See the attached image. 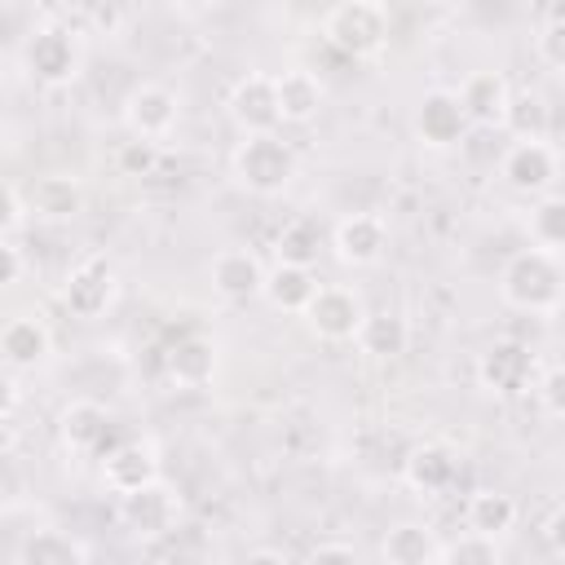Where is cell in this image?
<instances>
[{
  "instance_id": "obj_1",
  "label": "cell",
  "mask_w": 565,
  "mask_h": 565,
  "mask_svg": "<svg viewBox=\"0 0 565 565\" xmlns=\"http://www.w3.org/2000/svg\"><path fill=\"white\" fill-rule=\"evenodd\" d=\"M499 300L516 313H556L565 305V265L556 252L521 247L499 269Z\"/></svg>"
},
{
  "instance_id": "obj_2",
  "label": "cell",
  "mask_w": 565,
  "mask_h": 565,
  "mask_svg": "<svg viewBox=\"0 0 565 565\" xmlns=\"http://www.w3.org/2000/svg\"><path fill=\"white\" fill-rule=\"evenodd\" d=\"M230 177L256 199H278L296 181V150L278 132H243L230 154Z\"/></svg>"
},
{
  "instance_id": "obj_3",
  "label": "cell",
  "mask_w": 565,
  "mask_h": 565,
  "mask_svg": "<svg viewBox=\"0 0 565 565\" xmlns=\"http://www.w3.org/2000/svg\"><path fill=\"white\" fill-rule=\"evenodd\" d=\"M322 40L353 62L380 57L388 49V9L380 0H340L322 18Z\"/></svg>"
},
{
  "instance_id": "obj_4",
  "label": "cell",
  "mask_w": 565,
  "mask_h": 565,
  "mask_svg": "<svg viewBox=\"0 0 565 565\" xmlns=\"http://www.w3.org/2000/svg\"><path fill=\"white\" fill-rule=\"evenodd\" d=\"M22 66H26V75H31L40 88H66V84H75L79 71H84V49H79V40H75L66 26L44 22V26H35V31L26 35V44H22Z\"/></svg>"
},
{
  "instance_id": "obj_5",
  "label": "cell",
  "mask_w": 565,
  "mask_h": 565,
  "mask_svg": "<svg viewBox=\"0 0 565 565\" xmlns=\"http://www.w3.org/2000/svg\"><path fill=\"white\" fill-rule=\"evenodd\" d=\"M472 375L490 397H521L539 384V358L521 340H494L477 353Z\"/></svg>"
},
{
  "instance_id": "obj_6",
  "label": "cell",
  "mask_w": 565,
  "mask_h": 565,
  "mask_svg": "<svg viewBox=\"0 0 565 565\" xmlns=\"http://www.w3.org/2000/svg\"><path fill=\"white\" fill-rule=\"evenodd\" d=\"M119 521H124V530H128L132 539H141V543L168 539V534L177 530V521H181V494H177L163 477H154V481H146V486L119 494Z\"/></svg>"
},
{
  "instance_id": "obj_7",
  "label": "cell",
  "mask_w": 565,
  "mask_h": 565,
  "mask_svg": "<svg viewBox=\"0 0 565 565\" xmlns=\"http://www.w3.org/2000/svg\"><path fill=\"white\" fill-rule=\"evenodd\" d=\"M300 318H305V327H309L313 340H322V344H349L358 335L362 318H366V305H362V296L353 287L322 282L318 296L309 300V309Z\"/></svg>"
},
{
  "instance_id": "obj_8",
  "label": "cell",
  "mask_w": 565,
  "mask_h": 565,
  "mask_svg": "<svg viewBox=\"0 0 565 565\" xmlns=\"http://www.w3.org/2000/svg\"><path fill=\"white\" fill-rule=\"evenodd\" d=\"M128 137H141V141H168L181 124V97L168 88V84H137L128 97H124V110H119Z\"/></svg>"
},
{
  "instance_id": "obj_9",
  "label": "cell",
  "mask_w": 565,
  "mask_h": 565,
  "mask_svg": "<svg viewBox=\"0 0 565 565\" xmlns=\"http://www.w3.org/2000/svg\"><path fill=\"white\" fill-rule=\"evenodd\" d=\"M411 128H415L419 146H428V150H455L468 137L472 124H468V110H463V102H459L455 88H428V93H419V102L411 110Z\"/></svg>"
},
{
  "instance_id": "obj_10",
  "label": "cell",
  "mask_w": 565,
  "mask_h": 565,
  "mask_svg": "<svg viewBox=\"0 0 565 565\" xmlns=\"http://www.w3.org/2000/svg\"><path fill=\"white\" fill-rule=\"evenodd\" d=\"M115 296H119V274L106 256H84L62 282V305L79 322H97L115 305Z\"/></svg>"
},
{
  "instance_id": "obj_11",
  "label": "cell",
  "mask_w": 565,
  "mask_h": 565,
  "mask_svg": "<svg viewBox=\"0 0 565 565\" xmlns=\"http://www.w3.org/2000/svg\"><path fill=\"white\" fill-rule=\"evenodd\" d=\"M499 177H503V185H508L512 194L539 199V194H547V190L556 185V177H561V154H556L552 141H512V146L503 150V159H499Z\"/></svg>"
},
{
  "instance_id": "obj_12",
  "label": "cell",
  "mask_w": 565,
  "mask_h": 565,
  "mask_svg": "<svg viewBox=\"0 0 565 565\" xmlns=\"http://www.w3.org/2000/svg\"><path fill=\"white\" fill-rule=\"evenodd\" d=\"M388 252V221L375 212H349L331 225V256L349 269H371Z\"/></svg>"
},
{
  "instance_id": "obj_13",
  "label": "cell",
  "mask_w": 565,
  "mask_h": 565,
  "mask_svg": "<svg viewBox=\"0 0 565 565\" xmlns=\"http://www.w3.org/2000/svg\"><path fill=\"white\" fill-rule=\"evenodd\" d=\"M230 119L243 132H278L282 128V110H278V79L265 71H247L234 88H230Z\"/></svg>"
},
{
  "instance_id": "obj_14",
  "label": "cell",
  "mask_w": 565,
  "mask_h": 565,
  "mask_svg": "<svg viewBox=\"0 0 565 565\" xmlns=\"http://www.w3.org/2000/svg\"><path fill=\"white\" fill-rule=\"evenodd\" d=\"M0 358L9 371H40L49 358H53V327L44 322V313L35 309H22L4 322L0 331Z\"/></svg>"
},
{
  "instance_id": "obj_15",
  "label": "cell",
  "mask_w": 565,
  "mask_h": 565,
  "mask_svg": "<svg viewBox=\"0 0 565 565\" xmlns=\"http://www.w3.org/2000/svg\"><path fill=\"white\" fill-rule=\"evenodd\" d=\"M265 265L252 247H221L207 265V278H212V291L230 305H247L265 291Z\"/></svg>"
},
{
  "instance_id": "obj_16",
  "label": "cell",
  "mask_w": 565,
  "mask_h": 565,
  "mask_svg": "<svg viewBox=\"0 0 565 565\" xmlns=\"http://www.w3.org/2000/svg\"><path fill=\"white\" fill-rule=\"evenodd\" d=\"M57 441L71 455H106L110 446V411L93 397H71L57 411Z\"/></svg>"
},
{
  "instance_id": "obj_17",
  "label": "cell",
  "mask_w": 565,
  "mask_h": 565,
  "mask_svg": "<svg viewBox=\"0 0 565 565\" xmlns=\"http://www.w3.org/2000/svg\"><path fill=\"white\" fill-rule=\"evenodd\" d=\"M216 366H221V353L207 335H181L168 353H163V375L172 388H207L216 380Z\"/></svg>"
},
{
  "instance_id": "obj_18",
  "label": "cell",
  "mask_w": 565,
  "mask_h": 565,
  "mask_svg": "<svg viewBox=\"0 0 565 565\" xmlns=\"http://www.w3.org/2000/svg\"><path fill=\"white\" fill-rule=\"evenodd\" d=\"M159 477V450L150 441H115L102 455V481L110 494H128Z\"/></svg>"
},
{
  "instance_id": "obj_19",
  "label": "cell",
  "mask_w": 565,
  "mask_h": 565,
  "mask_svg": "<svg viewBox=\"0 0 565 565\" xmlns=\"http://www.w3.org/2000/svg\"><path fill=\"white\" fill-rule=\"evenodd\" d=\"M402 477H406V486H411L415 494H441V490L455 486L459 459H455V450H450L446 441H419V446L406 450Z\"/></svg>"
},
{
  "instance_id": "obj_20",
  "label": "cell",
  "mask_w": 565,
  "mask_h": 565,
  "mask_svg": "<svg viewBox=\"0 0 565 565\" xmlns=\"http://www.w3.org/2000/svg\"><path fill=\"white\" fill-rule=\"evenodd\" d=\"M459 102H463L472 128H503L512 88H508V79H503L499 71H472V75L459 84Z\"/></svg>"
},
{
  "instance_id": "obj_21",
  "label": "cell",
  "mask_w": 565,
  "mask_h": 565,
  "mask_svg": "<svg viewBox=\"0 0 565 565\" xmlns=\"http://www.w3.org/2000/svg\"><path fill=\"white\" fill-rule=\"evenodd\" d=\"M18 565H88L93 561V547L84 539H75L71 530H57V525H40L31 530L18 552H13Z\"/></svg>"
},
{
  "instance_id": "obj_22",
  "label": "cell",
  "mask_w": 565,
  "mask_h": 565,
  "mask_svg": "<svg viewBox=\"0 0 565 565\" xmlns=\"http://www.w3.org/2000/svg\"><path fill=\"white\" fill-rule=\"evenodd\" d=\"M318 274L313 265H291V260H274L269 274H265V291L260 300H269V309L278 313H305L309 300L318 296Z\"/></svg>"
},
{
  "instance_id": "obj_23",
  "label": "cell",
  "mask_w": 565,
  "mask_h": 565,
  "mask_svg": "<svg viewBox=\"0 0 565 565\" xmlns=\"http://www.w3.org/2000/svg\"><path fill=\"white\" fill-rule=\"evenodd\" d=\"M26 199H31L35 221H75L84 212V185H79V177H66V172L35 177L26 185Z\"/></svg>"
},
{
  "instance_id": "obj_24",
  "label": "cell",
  "mask_w": 565,
  "mask_h": 565,
  "mask_svg": "<svg viewBox=\"0 0 565 565\" xmlns=\"http://www.w3.org/2000/svg\"><path fill=\"white\" fill-rule=\"evenodd\" d=\"M353 344L375 362H393V358H402L411 349V322L397 309H366Z\"/></svg>"
},
{
  "instance_id": "obj_25",
  "label": "cell",
  "mask_w": 565,
  "mask_h": 565,
  "mask_svg": "<svg viewBox=\"0 0 565 565\" xmlns=\"http://www.w3.org/2000/svg\"><path fill=\"white\" fill-rule=\"evenodd\" d=\"M278 110H282V124H313L322 115V102H327V88L313 71L305 66H291V71H278Z\"/></svg>"
},
{
  "instance_id": "obj_26",
  "label": "cell",
  "mask_w": 565,
  "mask_h": 565,
  "mask_svg": "<svg viewBox=\"0 0 565 565\" xmlns=\"http://www.w3.org/2000/svg\"><path fill=\"white\" fill-rule=\"evenodd\" d=\"M380 556L388 565H441V539L419 521H397L380 539Z\"/></svg>"
},
{
  "instance_id": "obj_27",
  "label": "cell",
  "mask_w": 565,
  "mask_h": 565,
  "mask_svg": "<svg viewBox=\"0 0 565 565\" xmlns=\"http://www.w3.org/2000/svg\"><path fill=\"white\" fill-rule=\"evenodd\" d=\"M463 525L477 530V534L503 539V534H512V525H516V499L503 494V490L481 486V490H472L468 503H463Z\"/></svg>"
},
{
  "instance_id": "obj_28",
  "label": "cell",
  "mask_w": 565,
  "mask_h": 565,
  "mask_svg": "<svg viewBox=\"0 0 565 565\" xmlns=\"http://www.w3.org/2000/svg\"><path fill=\"white\" fill-rule=\"evenodd\" d=\"M322 247H331V238L322 234V225H318L313 216H296V221H287V225L278 230V238H274L278 260H291V265H318Z\"/></svg>"
},
{
  "instance_id": "obj_29",
  "label": "cell",
  "mask_w": 565,
  "mask_h": 565,
  "mask_svg": "<svg viewBox=\"0 0 565 565\" xmlns=\"http://www.w3.org/2000/svg\"><path fill=\"white\" fill-rule=\"evenodd\" d=\"M525 230H530V243L534 247L565 256V194H556V190L539 194L534 207H530V216H525Z\"/></svg>"
},
{
  "instance_id": "obj_30",
  "label": "cell",
  "mask_w": 565,
  "mask_h": 565,
  "mask_svg": "<svg viewBox=\"0 0 565 565\" xmlns=\"http://www.w3.org/2000/svg\"><path fill=\"white\" fill-rule=\"evenodd\" d=\"M503 128H508L516 141H547V132H552V110H547V102H543L539 93L521 88V93H512V102H508Z\"/></svg>"
},
{
  "instance_id": "obj_31",
  "label": "cell",
  "mask_w": 565,
  "mask_h": 565,
  "mask_svg": "<svg viewBox=\"0 0 565 565\" xmlns=\"http://www.w3.org/2000/svg\"><path fill=\"white\" fill-rule=\"evenodd\" d=\"M499 561H503V547L494 534L463 530L459 539L441 543V565H499Z\"/></svg>"
},
{
  "instance_id": "obj_32",
  "label": "cell",
  "mask_w": 565,
  "mask_h": 565,
  "mask_svg": "<svg viewBox=\"0 0 565 565\" xmlns=\"http://www.w3.org/2000/svg\"><path fill=\"white\" fill-rule=\"evenodd\" d=\"M534 53H539V62H543L547 71L565 75V18H552V22L539 26V35H534Z\"/></svg>"
},
{
  "instance_id": "obj_33",
  "label": "cell",
  "mask_w": 565,
  "mask_h": 565,
  "mask_svg": "<svg viewBox=\"0 0 565 565\" xmlns=\"http://www.w3.org/2000/svg\"><path fill=\"white\" fill-rule=\"evenodd\" d=\"M26 221H35V216H31V199H26V190H22L18 181H4V216H0V234H4V238H18V234L26 230Z\"/></svg>"
},
{
  "instance_id": "obj_34",
  "label": "cell",
  "mask_w": 565,
  "mask_h": 565,
  "mask_svg": "<svg viewBox=\"0 0 565 565\" xmlns=\"http://www.w3.org/2000/svg\"><path fill=\"white\" fill-rule=\"evenodd\" d=\"M534 393H539V406H543L552 419H565V362H556V366L539 371Z\"/></svg>"
},
{
  "instance_id": "obj_35",
  "label": "cell",
  "mask_w": 565,
  "mask_h": 565,
  "mask_svg": "<svg viewBox=\"0 0 565 565\" xmlns=\"http://www.w3.org/2000/svg\"><path fill=\"white\" fill-rule=\"evenodd\" d=\"M119 168L128 172V177H146V172H154V163H159V141H141V137H132V141H124L119 146Z\"/></svg>"
},
{
  "instance_id": "obj_36",
  "label": "cell",
  "mask_w": 565,
  "mask_h": 565,
  "mask_svg": "<svg viewBox=\"0 0 565 565\" xmlns=\"http://www.w3.org/2000/svg\"><path fill=\"white\" fill-rule=\"evenodd\" d=\"M0 256H4V274H0V282H4V287L22 282V274H26V260H22V243H18V238H4V243H0Z\"/></svg>"
},
{
  "instance_id": "obj_37",
  "label": "cell",
  "mask_w": 565,
  "mask_h": 565,
  "mask_svg": "<svg viewBox=\"0 0 565 565\" xmlns=\"http://www.w3.org/2000/svg\"><path fill=\"white\" fill-rule=\"evenodd\" d=\"M309 561L322 565V561H358V547L344 543V539H327V543H313L309 547Z\"/></svg>"
},
{
  "instance_id": "obj_38",
  "label": "cell",
  "mask_w": 565,
  "mask_h": 565,
  "mask_svg": "<svg viewBox=\"0 0 565 565\" xmlns=\"http://www.w3.org/2000/svg\"><path fill=\"white\" fill-rule=\"evenodd\" d=\"M543 539H547V547H552L556 556H565V503H556V508L547 512V521H543Z\"/></svg>"
},
{
  "instance_id": "obj_39",
  "label": "cell",
  "mask_w": 565,
  "mask_h": 565,
  "mask_svg": "<svg viewBox=\"0 0 565 565\" xmlns=\"http://www.w3.org/2000/svg\"><path fill=\"white\" fill-rule=\"evenodd\" d=\"M247 561H274V565H282V561H287V552H274V547H256V552H247Z\"/></svg>"
}]
</instances>
